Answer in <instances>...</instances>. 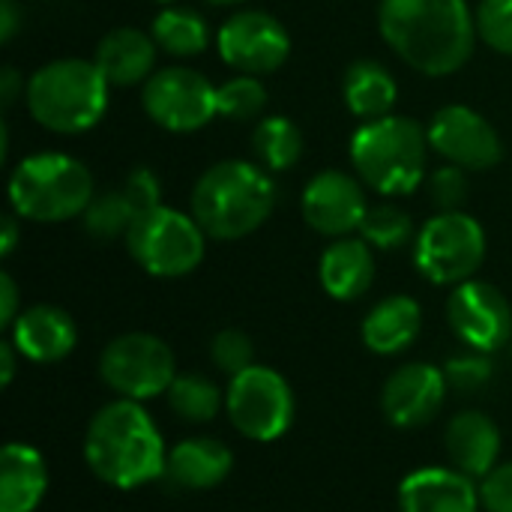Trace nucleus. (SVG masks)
Wrapping results in <instances>:
<instances>
[{"label": "nucleus", "mask_w": 512, "mask_h": 512, "mask_svg": "<svg viewBox=\"0 0 512 512\" xmlns=\"http://www.w3.org/2000/svg\"><path fill=\"white\" fill-rule=\"evenodd\" d=\"M216 108L228 120H258L267 108V87L258 75H234L216 87Z\"/></svg>", "instance_id": "31"}, {"label": "nucleus", "mask_w": 512, "mask_h": 512, "mask_svg": "<svg viewBox=\"0 0 512 512\" xmlns=\"http://www.w3.org/2000/svg\"><path fill=\"white\" fill-rule=\"evenodd\" d=\"M6 150H9V129L6 123H0V162H6Z\"/></svg>", "instance_id": "43"}, {"label": "nucleus", "mask_w": 512, "mask_h": 512, "mask_svg": "<svg viewBox=\"0 0 512 512\" xmlns=\"http://www.w3.org/2000/svg\"><path fill=\"white\" fill-rule=\"evenodd\" d=\"M15 354H18V348L12 342L0 345V384L3 387H9L12 378H15Z\"/></svg>", "instance_id": "42"}, {"label": "nucleus", "mask_w": 512, "mask_h": 512, "mask_svg": "<svg viewBox=\"0 0 512 512\" xmlns=\"http://www.w3.org/2000/svg\"><path fill=\"white\" fill-rule=\"evenodd\" d=\"M15 243H18V213L12 210V213H6V216H3L0 255H3V258H9V255H12V249H15Z\"/></svg>", "instance_id": "41"}, {"label": "nucleus", "mask_w": 512, "mask_h": 512, "mask_svg": "<svg viewBox=\"0 0 512 512\" xmlns=\"http://www.w3.org/2000/svg\"><path fill=\"white\" fill-rule=\"evenodd\" d=\"M21 90H24V81H21L18 69L15 66H3V72H0V105L9 108L21 96Z\"/></svg>", "instance_id": "40"}, {"label": "nucleus", "mask_w": 512, "mask_h": 512, "mask_svg": "<svg viewBox=\"0 0 512 512\" xmlns=\"http://www.w3.org/2000/svg\"><path fill=\"white\" fill-rule=\"evenodd\" d=\"M483 258L486 231L462 210L432 216L414 240V264L435 285H462L474 279Z\"/></svg>", "instance_id": "8"}, {"label": "nucleus", "mask_w": 512, "mask_h": 512, "mask_svg": "<svg viewBox=\"0 0 512 512\" xmlns=\"http://www.w3.org/2000/svg\"><path fill=\"white\" fill-rule=\"evenodd\" d=\"M123 240L132 261L159 279L192 273L204 261L207 249V234L195 222V216H186L165 204L138 213Z\"/></svg>", "instance_id": "7"}, {"label": "nucleus", "mask_w": 512, "mask_h": 512, "mask_svg": "<svg viewBox=\"0 0 512 512\" xmlns=\"http://www.w3.org/2000/svg\"><path fill=\"white\" fill-rule=\"evenodd\" d=\"M210 357H213L216 369H222L225 375L234 378L255 366V345L243 330H222L210 342Z\"/></svg>", "instance_id": "33"}, {"label": "nucleus", "mask_w": 512, "mask_h": 512, "mask_svg": "<svg viewBox=\"0 0 512 512\" xmlns=\"http://www.w3.org/2000/svg\"><path fill=\"white\" fill-rule=\"evenodd\" d=\"M138 216V207L132 204V198L126 195V189H108V192H99L90 207L84 210V228L93 240H117L120 234L126 237L129 225L135 222Z\"/></svg>", "instance_id": "29"}, {"label": "nucleus", "mask_w": 512, "mask_h": 512, "mask_svg": "<svg viewBox=\"0 0 512 512\" xmlns=\"http://www.w3.org/2000/svg\"><path fill=\"white\" fill-rule=\"evenodd\" d=\"M321 285L333 300L351 303L360 300L375 282V255L363 237H339L333 240L318 267Z\"/></svg>", "instance_id": "21"}, {"label": "nucleus", "mask_w": 512, "mask_h": 512, "mask_svg": "<svg viewBox=\"0 0 512 512\" xmlns=\"http://www.w3.org/2000/svg\"><path fill=\"white\" fill-rule=\"evenodd\" d=\"M156 48L159 45L150 33L138 27H114L99 39L93 63L102 69L111 87H132L153 75Z\"/></svg>", "instance_id": "20"}, {"label": "nucleus", "mask_w": 512, "mask_h": 512, "mask_svg": "<svg viewBox=\"0 0 512 512\" xmlns=\"http://www.w3.org/2000/svg\"><path fill=\"white\" fill-rule=\"evenodd\" d=\"M153 3H159V6H174L177 0H153Z\"/></svg>", "instance_id": "45"}, {"label": "nucleus", "mask_w": 512, "mask_h": 512, "mask_svg": "<svg viewBox=\"0 0 512 512\" xmlns=\"http://www.w3.org/2000/svg\"><path fill=\"white\" fill-rule=\"evenodd\" d=\"M429 132L411 117L366 120L351 138V165L381 195H411L426 180Z\"/></svg>", "instance_id": "5"}, {"label": "nucleus", "mask_w": 512, "mask_h": 512, "mask_svg": "<svg viewBox=\"0 0 512 512\" xmlns=\"http://www.w3.org/2000/svg\"><path fill=\"white\" fill-rule=\"evenodd\" d=\"M78 342V330L69 312L60 306H30L12 324V345L21 357L33 363H57L72 354Z\"/></svg>", "instance_id": "18"}, {"label": "nucleus", "mask_w": 512, "mask_h": 512, "mask_svg": "<svg viewBox=\"0 0 512 512\" xmlns=\"http://www.w3.org/2000/svg\"><path fill=\"white\" fill-rule=\"evenodd\" d=\"M423 330V309L414 297L393 294L381 300L363 321V342L372 354L393 357L417 342Z\"/></svg>", "instance_id": "24"}, {"label": "nucleus", "mask_w": 512, "mask_h": 512, "mask_svg": "<svg viewBox=\"0 0 512 512\" xmlns=\"http://www.w3.org/2000/svg\"><path fill=\"white\" fill-rule=\"evenodd\" d=\"M447 321L453 333L480 354H492L512 339L510 300L489 282L468 279L456 285L447 300Z\"/></svg>", "instance_id": "13"}, {"label": "nucleus", "mask_w": 512, "mask_h": 512, "mask_svg": "<svg viewBox=\"0 0 512 512\" xmlns=\"http://www.w3.org/2000/svg\"><path fill=\"white\" fill-rule=\"evenodd\" d=\"M477 36L492 51L512 57V0H480Z\"/></svg>", "instance_id": "32"}, {"label": "nucleus", "mask_w": 512, "mask_h": 512, "mask_svg": "<svg viewBox=\"0 0 512 512\" xmlns=\"http://www.w3.org/2000/svg\"><path fill=\"white\" fill-rule=\"evenodd\" d=\"M87 468L114 489H138L165 477V441L141 402L117 399L93 414L84 435Z\"/></svg>", "instance_id": "2"}, {"label": "nucleus", "mask_w": 512, "mask_h": 512, "mask_svg": "<svg viewBox=\"0 0 512 512\" xmlns=\"http://www.w3.org/2000/svg\"><path fill=\"white\" fill-rule=\"evenodd\" d=\"M381 36L417 72L444 78L474 54L477 15L468 0H381Z\"/></svg>", "instance_id": "1"}, {"label": "nucleus", "mask_w": 512, "mask_h": 512, "mask_svg": "<svg viewBox=\"0 0 512 512\" xmlns=\"http://www.w3.org/2000/svg\"><path fill=\"white\" fill-rule=\"evenodd\" d=\"M252 150L267 171H288L303 156V132L282 114L264 117L252 132Z\"/></svg>", "instance_id": "27"}, {"label": "nucleus", "mask_w": 512, "mask_h": 512, "mask_svg": "<svg viewBox=\"0 0 512 512\" xmlns=\"http://www.w3.org/2000/svg\"><path fill=\"white\" fill-rule=\"evenodd\" d=\"M108 78L93 60L63 57L39 66L27 87L30 117L57 135H78L93 129L108 108Z\"/></svg>", "instance_id": "4"}, {"label": "nucleus", "mask_w": 512, "mask_h": 512, "mask_svg": "<svg viewBox=\"0 0 512 512\" xmlns=\"http://www.w3.org/2000/svg\"><path fill=\"white\" fill-rule=\"evenodd\" d=\"M342 96L354 117L378 120L393 111V105L399 99V84L384 63L354 60L342 78Z\"/></svg>", "instance_id": "25"}, {"label": "nucleus", "mask_w": 512, "mask_h": 512, "mask_svg": "<svg viewBox=\"0 0 512 512\" xmlns=\"http://www.w3.org/2000/svg\"><path fill=\"white\" fill-rule=\"evenodd\" d=\"M480 501L486 512H512V462L492 468L483 477Z\"/></svg>", "instance_id": "36"}, {"label": "nucleus", "mask_w": 512, "mask_h": 512, "mask_svg": "<svg viewBox=\"0 0 512 512\" xmlns=\"http://www.w3.org/2000/svg\"><path fill=\"white\" fill-rule=\"evenodd\" d=\"M225 408L243 438L270 444L294 423V390L276 369L255 363L231 378Z\"/></svg>", "instance_id": "9"}, {"label": "nucleus", "mask_w": 512, "mask_h": 512, "mask_svg": "<svg viewBox=\"0 0 512 512\" xmlns=\"http://www.w3.org/2000/svg\"><path fill=\"white\" fill-rule=\"evenodd\" d=\"M468 192H471V186H468L465 168H459V165L447 162L444 168H438L429 177V198L441 213L462 210V204L468 201Z\"/></svg>", "instance_id": "34"}, {"label": "nucleus", "mask_w": 512, "mask_h": 512, "mask_svg": "<svg viewBox=\"0 0 512 512\" xmlns=\"http://www.w3.org/2000/svg\"><path fill=\"white\" fill-rule=\"evenodd\" d=\"M189 204L210 240H240L270 219L276 183L261 162L225 159L198 177Z\"/></svg>", "instance_id": "3"}, {"label": "nucleus", "mask_w": 512, "mask_h": 512, "mask_svg": "<svg viewBox=\"0 0 512 512\" xmlns=\"http://www.w3.org/2000/svg\"><path fill=\"white\" fill-rule=\"evenodd\" d=\"M18 315V285L9 273H0V327H12Z\"/></svg>", "instance_id": "38"}, {"label": "nucleus", "mask_w": 512, "mask_h": 512, "mask_svg": "<svg viewBox=\"0 0 512 512\" xmlns=\"http://www.w3.org/2000/svg\"><path fill=\"white\" fill-rule=\"evenodd\" d=\"M234 468V453L216 438H186L165 462V477L186 492H204L219 486Z\"/></svg>", "instance_id": "22"}, {"label": "nucleus", "mask_w": 512, "mask_h": 512, "mask_svg": "<svg viewBox=\"0 0 512 512\" xmlns=\"http://www.w3.org/2000/svg\"><path fill=\"white\" fill-rule=\"evenodd\" d=\"M123 189H126V195L132 198V204L138 207V213H144V210H150V207H159L162 186H159V177H156L150 168H135V171L123 180Z\"/></svg>", "instance_id": "37"}, {"label": "nucleus", "mask_w": 512, "mask_h": 512, "mask_svg": "<svg viewBox=\"0 0 512 512\" xmlns=\"http://www.w3.org/2000/svg\"><path fill=\"white\" fill-rule=\"evenodd\" d=\"M150 36L171 57H195L210 45V27H207L204 15H198L189 6H177V3L165 6L153 18Z\"/></svg>", "instance_id": "26"}, {"label": "nucleus", "mask_w": 512, "mask_h": 512, "mask_svg": "<svg viewBox=\"0 0 512 512\" xmlns=\"http://www.w3.org/2000/svg\"><path fill=\"white\" fill-rule=\"evenodd\" d=\"M102 381L120 393V399L147 402L162 393L177 378L171 348L153 333H126L105 345L99 357Z\"/></svg>", "instance_id": "10"}, {"label": "nucleus", "mask_w": 512, "mask_h": 512, "mask_svg": "<svg viewBox=\"0 0 512 512\" xmlns=\"http://www.w3.org/2000/svg\"><path fill=\"white\" fill-rule=\"evenodd\" d=\"M510 348H512V339H510Z\"/></svg>", "instance_id": "46"}, {"label": "nucleus", "mask_w": 512, "mask_h": 512, "mask_svg": "<svg viewBox=\"0 0 512 512\" xmlns=\"http://www.w3.org/2000/svg\"><path fill=\"white\" fill-rule=\"evenodd\" d=\"M480 489L459 468H420L399 486L402 512H477Z\"/></svg>", "instance_id": "17"}, {"label": "nucleus", "mask_w": 512, "mask_h": 512, "mask_svg": "<svg viewBox=\"0 0 512 512\" xmlns=\"http://www.w3.org/2000/svg\"><path fill=\"white\" fill-rule=\"evenodd\" d=\"M24 12L15 0H0V42H9L21 30Z\"/></svg>", "instance_id": "39"}, {"label": "nucleus", "mask_w": 512, "mask_h": 512, "mask_svg": "<svg viewBox=\"0 0 512 512\" xmlns=\"http://www.w3.org/2000/svg\"><path fill=\"white\" fill-rule=\"evenodd\" d=\"M447 375L429 363H408L399 366L381 393V408L387 420L399 429H420L432 423L447 399Z\"/></svg>", "instance_id": "16"}, {"label": "nucleus", "mask_w": 512, "mask_h": 512, "mask_svg": "<svg viewBox=\"0 0 512 512\" xmlns=\"http://www.w3.org/2000/svg\"><path fill=\"white\" fill-rule=\"evenodd\" d=\"M168 405L183 423H210L222 408V390L204 375H177L168 387Z\"/></svg>", "instance_id": "28"}, {"label": "nucleus", "mask_w": 512, "mask_h": 512, "mask_svg": "<svg viewBox=\"0 0 512 512\" xmlns=\"http://www.w3.org/2000/svg\"><path fill=\"white\" fill-rule=\"evenodd\" d=\"M429 147L450 165L489 171L504 159V144L495 126L468 105H444L426 126Z\"/></svg>", "instance_id": "14"}, {"label": "nucleus", "mask_w": 512, "mask_h": 512, "mask_svg": "<svg viewBox=\"0 0 512 512\" xmlns=\"http://www.w3.org/2000/svg\"><path fill=\"white\" fill-rule=\"evenodd\" d=\"M222 60L243 75H270L291 54V36L279 18L264 9L234 12L216 36Z\"/></svg>", "instance_id": "12"}, {"label": "nucleus", "mask_w": 512, "mask_h": 512, "mask_svg": "<svg viewBox=\"0 0 512 512\" xmlns=\"http://www.w3.org/2000/svg\"><path fill=\"white\" fill-rule=\"evenodd\" d=\"M96 198V183L81 159L66 153H36L15 165L9 204L30 222H66L84 216Z\"/></svg>", "instance_id": "6"}, {"label": "nucleus", "mask_w": 512, "mask_h": 512, "mask_svg": "<svg viewBox=\"0 0 512 512\" xmlns=\"http://www.w3.org/2000/svg\"><path fill=\"white\" fill-rule=\"evenodd\" d=\"M300 207H303L306 225L333 240L351 237L354 231H360L369 213L363 180L336 168H327L306 183Z\"/></svg>", "instance_id": "15"}, {"label": "nucleus", "mask_w": 512, "mask_h": 512, "mask_svg": "<svg viewBox=\"0 0 512 512\" xmlns=\"http://www.w3.org/2000/svg\"><path fill=\"white\" fill-rule=\"evenodd\" d=\"M450 462L468 477H486L501 459V429L483 411H462L447 423L444 435Z\"/></svg>", "instance_id": "19"}, {"label": "nucleus", "mask_w": 512, "mask_h": 512, "mask_svg": "<svg viewBox=\"0 0 512 512\" xmlns=\"http://www.w3.org/2000/svg\"><path fill=\"white\" fill-rule=\"evenodd\" d=\"M48 489V468L30 444H6L0 456V512H33Z\"/></svg>", "instance_id": "23"}, {"label": "nucleus", "mask_w": 512, "mask_h": 512, "mask_svg": "<svg viewBox=\"0 0 512 512\" xmlns=\"http://www.w3.org/2000/svg\"><path fill=\"white\" fill-rule=\"evenodd\" d=\"M444 375H447V384L456 390H480L492 381V360L489 354H480V351L462 354L444 366Z\"/></svg>", "instance_id": "35"}, {"label": "nucleus", "mask_w": 512, "mask_h": 512, "mask_svg": "<svg viewBox=\"0 0 512 512\" xmlns=\"http://www.w3.org/2000/svg\"><path fill=\"white\" fill-rule=\"evenodd\" d=\"M207 3H216V6H234V3H243V0H207Z\"/></svg>", "instance_id": "44"}, {"label": "nucleus", "mask_w": 512, "mask_h": 512, "mask_svg": "<svg viewBox=\"0 0 512 512\" xmlns=\"http://www.w3.org/2000/svg\"><path fill=\"white\" fill-rule=\"evenodd\" d=\"M360 237L372 249H384V252L402 249V246H408V240H417L411 216L396 204L369 207V213H366V219L360 225Z\"/></svg>", "instance_id": "30"}, {"label": "nucleus", "mask_w": 512, "mask_h": 512, "mask_svg": "<svg viewBox=\"0 0 512 512\" xmlns=\"http://www.w3.org/2000/svg\"><path fill=\"white\" fill-rule=\"evenodd\" d=\"M141 105L147 117L168 132H195L219 114L216 87L186 66H165L153 72L144 81Z\"/></svg>", "instance_id": "11"}]
</instances>
